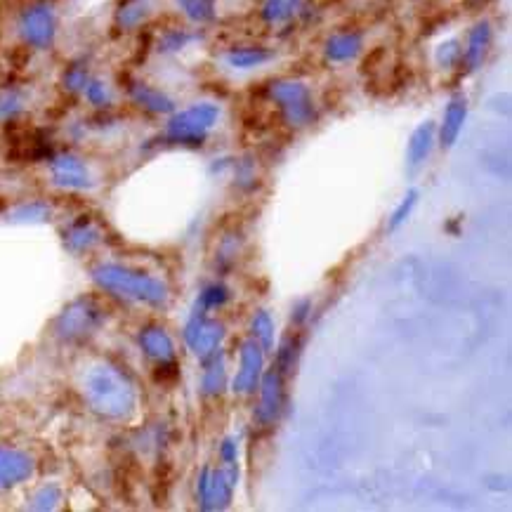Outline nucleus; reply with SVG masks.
<instances>
[{
    "instance_id": "0eeeda50",
    "label": "nucleus",
    "mask_w": 512,
    "mask_h": 512,
    "mask_svg": "<svg viewBox=\"0 0 512 512\" xmlns=\"http://www.w3.org/2000/svg\"><path fill=\"white\" fill-rule=\"evenodd\" d=\"M239 484V470L234 465H222L218 470L203 468L196 484V496L203 510H225Z\"/></svg>"
},
{
    "instance_id": "dca6fc26",
    "label": "nucleus",
    "mask_w": 512,
    "mask_h": 512,
    "mask_svg": "<svg viewBox=\"0 0 512 512\" xmlns=\"http://www.w3.org/2000/svg\"><path fill=\"white\" fill-rule=\"evenodd\" d=\"M465 121H468V100H465V95H454L446 104L444 109V118H442V126H439V144H442L444 149H451L454 144L458 142V137H461L463 128H465Z\"/></svg>"
},
{
    "instance_id": "393cba45",
    "label": "nucleus",
    "mask_w": 512,
    "mask_h": 512,
    "mask_svg": "<svg viewBox=\"0 0 512 512\" xmlns=\"http://www.w3.org/2000/svg\"><path fill=\"white\" fill-rule=\"evenodd\" d=\"M463 59V43L458 38H449V41H442L435 48V62L439 69L451 71L456 67H461Z\"/></svg>"
},
{
    "instance_id": "e433bc0d",
    "label": "nucleus",
    "mask_w": 512,
    "mask_h": 512,
    "mask_svg": "<svg viewBox=\"0 0 512 512\" xmlns=\"http://www.w3.org/2000/svg\"><path fill=\"white\" fill-rule=\"evenodd\" d=\"M310 312H312L310 300H300V303H295L293 314H291V326L303 328L307 324V319H310Z\"/></svg>"
},
{
    "instance_id": "f03ea898",
    "label": "nucleus",
    "mask_w": 512,
    "mask_h": 512,
    "mask_svg": "<svg viewBox=\"0 0 512 512\" xmlns=\"http://www.w3.org/2000/svg\"><path fill=\"white\" fill-rule=\"evenodd\" d=\"M93 281L104 293L114 295L123 303L144 305V307H166L170 291L166 281L142 269L118 265V262H102L93 267Z\"/></svg>"
},
{
    "instance_id": "f257e3e1",
    "label": "nucleus",
    "mask_w": 512,
    "mask_h": 512,
    "mask_svg": "<svg viewBox=\"0 0 512 512\" xmlns=\"http://www.w3.org/2000/svg\"><path fill=\"white\" fill-rule=\"evenodd\" d=\"M81 395L95 416L116 423L133 418L140 402L133 378L111 361H95L83 371Z\"/></svg>"
},
{
    "instance_id": "20e7f679",
    "label": "nucleus",
    "mask_w": 512,
    "mask_h": 512,
    "mask_svg": "<svg viewBox=\"0 0 512 512\" xmlns=\"http://www.w3.org/2000/svg\"><path fill=\"white\" fill-rule=\"evenodd\" d=\"M220 107L213 102H199L192 107L173 111L166 123V140L180 147H201L208 133L218 126Z\"/></svg>"
},
{
    "instance_id": "c9c22d12",
    "label": "nucleus",
    "mask_w": 512,
    "mask_h": 512,
    "mask_svg": "<svg viewBox=\"0 0 512 512\" xmlns=\"http://www.w3.org/2000/svg\"><path fill=\"white\" fill-rule=\"evenodd\" d=\"M220 461L222 465H234L239 463V444H236L234 437H227L220 446Z\"/></svg>"
},
{
    "instance_id": "1a4fd4ad",
    "label": "nucleus",
    "mask_w": 512,
    "mask_h": 512,
    "mask_svg": "<svg viewBox=\"0 0 512 512\" xmlns=\"http://www.w3.org/2000/svg\"><path fill=\"white\" fill-rule=\"evenodd\" d=\"M19 36L34 50H48L57 38V15L48 3H36L19 15Z\"/></svg>"
},
{
    "instance_id": "6e6552de",
    "label": "nucleus",
    "mask_w": 512,
    "mask_h": 512,
    "mask_svg": "<svg viewBox=\"0 0 512 512\" xmlns=\"http://www.w3.org/2000/svg\"><path fill=\"white\" fill-rule=\"evenodd\" d=\"M258 392L260 404L255 409L253 420L260 430H272L279 423L286 406V376L272 366L267 373H262Z\"/></svg>"
},
{
    "instance_id": "2f4dec72",
    "label": "nucleus",
    "mask_w": 512,
    "mask_h": 512,
    "mask_svg": "<svg viewBox=\"0 0 512 512\" xmlns=\"http://www.w3.org/2000/svg\"><path fill=\"white\" fill-rule=\"evenodd\" d=\"M62 501V489L57 484H43L41 489L31 496V508L34 510H55Z\"/></svg>"
},
{
    "instance_id": "aec40b11",
    "label": "nucleus",
    "mask_w": 512,
    "mask_h": 512,
    "mask_svg": "<svg viewBox=\"0 0 512 512\" xmlns=\"http://www.w3.org/2000/svg\"><path fill=\"white\" fill-rule=\"evenodd\" d=\"M203 376H201V392L203 397H220L222 390L227 387V369L222 354H213V357L201 361Z\"/></svg>"
},
{
    "instance_id": "2eb2a0df",
    "label": "nucleus",
    "mask_w": 512,
    "mask_h": 512,
    "mask_svg": "<svg viewBox=\"0 0 512 512\" xmlns=\"http://www.w3.org/2000/svg\"><path fill=\"white\" fill-rule=\"evenodd\" d=\"M64 248L74 255H83L102 241V229L97 227L95 220H90L88 215L71 222V225L64 229Z\"/></svg>"
},
{
    "instance_id": "7c9ffc66",
    "label": "nucleus",
    "mask_w": 512,
    "mask_h": 512,
    "mask_svg": "<svg viewBox=\"0 0 512 512\" xmlns=\"http://www.w3.org/2000/svg\"><path fill=\"white\" fill-rule=\"evenodd\" d=\"M196 38L199 36L189 34V31H185V29H173V31H168V34L161 36L159 50L163 52V55H173V52H180V50H185L187 45H192Z\"/></svg>"
},
{
    "instance_id": "7ed1b4c3",
    "label": "nucleus",
    "mask_w": 512,
    "mask_h": 512,
    "mask_svg": "<svg viewBox=\"0 0 512 512\" xmlns=\"http://www.w3.org/2000/svg\"><path fill=\"white\" fill-rule=\"evenodd\" d=\"M104 324H107V307L102 305V300L97 295H81L57 314L52 331L62 343L81 345L97 336Z\"/></svg>"
},
{
    "instance_id": "5701e85b",
    "label": "nucleus",
    "mask_w": 512,
    "mask_h": 512,
    "mask_svg": "<svg viewBox=\"0 0 512 512\" xmlns=\"http://www.w3.org/2000/svg\"><path fill=\"white\" fill-rule=\"evenodd\" d=\"M303 8L305 0H265V5H262V19L269 26H281L293 22Z\"/></svg>"
},
{
    "instance_id": "a878e982",
    "label": "nucleus",
    "mask_w": 512,
    "mask_h": 512,
    "mask_svg": "<svg viewBox=\"0 0 512 512\" xmlns=\"http://www.w3.org/2000/svg\"><path fill=\"white\" fill-rule=\"evenodd\" d=\"M227 303H229V288L225 284H220V281H213V284H208L199 293V298H196L194 305H199L201 310L206 312H213V310H220V307H225Z\"/></svg>"
},
{
    "instance_id": "39448f33",
    "label": "nucleus",
    "mask_w": 512,
    "mask_h": 512,
    "mask_svg": "<svg viewBox=\"0 0 512 512\" xmlns=\"http://www.w3.org/2000/svg\"><path fill=\"white\" fill-rule=\"evenodd\" d=\"M269 97H272V102L279 107L284 121L295 130L312 126V121L317 118L312 93L303 81H295V78H279V81L269 85Z\"/></svg>"
},
{
    "instance_id": "9d476101",
    "label": "nucleus",
    "mask_w": 512,
    "mask_h": 512,
    "mask_svg": "<svg viewBox=\"0 0 512 512\" xmlns=\"http://www.w3.org/2000/svg\"><path fill=\"white\" fill-rule=\"evenodd\" d=\"M140 350L156 366V371L163 376H177V350L175 340L170 338V333L159 324L144 326L137 336Z\"/></svg>"
},
{
    "instance_id": "6ab92c4d",
    "label": "nucleus",
    "mask_w": 512,
    "mask_h": 512,
    "mask_svg": "<svg viewBox=\"0 0 512 512\" xmlns=\"http://www.w3.org/2000/svg\"><path fill=\"white\" fill-rule=\"evenodd\" d=\"M130 97H133V102L137 107H142L144 111H149V114H173L175 111V102L173 97H168L163 90L154 88V85L149 83H142V81H135L130 85Z\"/></svg>"
},
{
    "instance_id": "4468645a",
    "label": "nucleus",
    "mask_w": 512,
    "mask_h": 512,
    "mask_svg": "<svg viewBox=\"0 0 512 512\" xmlns=\"http://www.w3.org/2000/svg\"><path fill=\"white\" fill-rule=\"evenodd\" d=\"M491 41H494V29H491L489 22H477L468 31V41L463 45V59L461 64L468 74L477 71L487 59L491 50Z\"/></svg>"
},
{
    "instance_id": "4be33fe9",
    "label": "nucleus",
    "mask_w": 512,
    "mask_h": 512,
    "mask_svg": "<svg viewBox=\"0 0 512 512\" xmlns=\"http://www.w3.org/2000/svg\"><path fill=\"white\" fill-rule=\"evenodd\" d=\"M274 52L267 48H232L225 52V64L236 71H251L258 67H265L267 62H272Z\"/></svg>"
},
{
    "instance_id": "c756f323",
    "label": "nucleus",
    "mask_w": 512,
    "mask_h": 512,
    "mask_svg": "<svg viewBox=\"0 0 512 512\" xmlns=\"http://www.w3.org/2000/svg\"><path fill=\"white\" fill-rule=\"evenodd\" d=\"M83 95H85V100H88V102L93 104V107H97V109L109 107V104L114 102V95H111V88H109L107 83L102 81V78H93V76H90V81L85 83V88H83Z\"/></svg>"
},
{
    "instance_id": "ddd939ff",
    "label": "nucleus",
    "mask_w": 512,
    "mask_h": 512,
    "mask_svg": "<svg viewBox=\"0 0 512 512\" xmlns=\"http://www.w3.org/2000/svg\"><path fill=\"white\" fill-rule=\"evenodd\" d=\"M36 463L26 451L0 446V489H15L34 477Z\"/></svg>"
},
{
    "instance_id": "f8f14e48",
    "label": "nucleus",
    "mask_w": 512,
    "mask_h": 512,
    "mask_svg": "<svg viewBox=\"0 0 512 512\" xmlns=\"http://www.w3.org/2000/svg\"><path fill=\"white\" fill-rule=\"evenodd\" d=\"M50 180L55 187L71 189V192H85L95 187L93 170L76 154H57L50 161Z\"/></svg>"
},
{
    "instance_id": "412c9836",
    "label": "nucleus",
    "mask_w": 512,
    "mask_h": 512,
    "mask_svg": "<svg viewBox=\"0 0 512 512\" xmlns=\"http://www.w3.org/2000/svg\"><path fill=\"white\" fill-rule=\"evenodd\" d=\"M303 347H305V338H303V333H300V328L288 331L286 336L281 338V343L277 347V364H274V369H279L284 376L293 373L295 364H298V359H300V352H303Z\"/></svg>"
},
{
    "instance_id": "9b49d317",
    "label": "nucleus",
    "mask_w": 512,
    "mask_h": 512,
    "mask_svg": "<svg viewBox=\"0 0 512 512\" xmlns=\"http://www.w3.org/2000/svg\"><path fill=\"white\" fill-rule=\"evenodd\" d=\"M262 373H265V350L258 340H244L239 350V369L234 376L232 390L241 397H251L258 392Z\"/></svg>"
},
{
    "instance_id": "f3484780",
    "label": "nucleus",
    "mask_w": 512,
    "mask_h": 512,
    "mask_svg": "<svg viewBox=\"0 0 512 512\" xmlns=\"http://www.w3.org/2000/svg\"><path fill=\"white\" fill-rule=\"evenodd\" d=\"M435 142H437L435 121H423L416 130H413L409 137V144H406V166H409V170H418L420 166H425V161L430 159L432 149H435Z\"/></svg>"
},
{
    "instance_id": "72a5a7b5",
    "label": "nucleus",
    "mask_w": 512,
    "mask_h": 512,
    "mask_svg": "<svg viewBox=\"0 0 512 512\" xmlns=\"http://www.w3.org/2000/svg\"><path fill=\"white\" fill-rule=\"evenodd\" d=\"M418 196H420L418 189H409V192H406L404 199L399 201V206L395 208V213H392V218H390V229H399V227L404 225L406 220L411 218L413 208H416V203H418Z\"/></svg>"
},
{
    "instance_id": "423d86ee",
    "label": "nucleus",
    "mask_w": 512,
    "mask_h": 512,
    "mask_svg": "<svg viewBox=\"0 0 512 512\" xmlns=\"http://www.w3.org/2000/svg\"><path fill=\"white\" fill-rule=\"evenodd\" d=\"M225 336V324L218 319H210V312L194 305V310L185 324V343L199 357V361H206L213 354H218Z\"/></svg>"
},
{
    "instance_id": "c85d7f7f",
    "label": "nucleus",
    "mask_w": 512,
    "mask_h": 512,
    "mask_svg": "<svg viewBox=\"0 0 512 512\" xmlns=\"http://www.w3.org/2000/svg\"><path fill=\"white\" fill-rule=\"evenodd\" d=\"M251 331H253V338L258 340L262 345V350H272L274 347V321L269 317V312L265 310H258L255 312V317L251 321Z\"/></svg>"
},
{
    "instance_id": "a211bd4d",
    "label": "nucleus",
    "mask_w": 512,
    "mask_h": 512,
    "mask_svg": "<svg viewBox=\"0 0 512 512\" xmlns=\"http://www.w3.org/2000/svg\"><path fill=\"white\" fill-rule=\"evenodd\" d=\"M361 48H364V36L359 31H340L324 43V57L331 64H347L359 57Z\"/></svg>"
},
{
    "instance_id": "bb28decb",
    "label": "nucleus",
    "mask_w": 512,
    "mask_h": 512,
    "mask_svg": "<svg viewBox=\"0 0 512 512\" xmlns=\"http://www.w3.org/2000/svg\"><path fill=\"white\" fill-rule=\"evenodd\" d=\"M177 8L194 24H208L215 17V0H177Z\"/></svg>"
},
{
    "instance_id": "f704fd0d",
    "label": "nucleus",
    "mask_w": 512,
    "mask_h": 512,
    "mask_svg": "<svg viewBox=\"0 0 512 512\" xmlns=\"http://www.w3.org/2000/svg\"><path fill=\"white\" fill-rule=\"evenodd\" d=\"M88 81H90V74L83 64H74V67L64 74V85H67V90H71V93H83L85 83Z\"/></svg>"
},
{
    "instance_id": "b1692460",
    "label": "nucleus",
    "mask_w": 512,
    "mask_h": 512,
    "mask_svg": "<svg viewBox=\"0 0 512 512\" xmlns=\"http://www.w3.org/2000/svg\"><path fill=\"white\" fill-rule=\"evenodd\" d=\"M152 8V0H128V3H123L121 10H118L116 22L121 29H135V26H140L144 19L152 15Z\"/></svg>"
},
{
    "instance_id": "cd10ccee",
    "label": "nucleus",
    "mask_w": 512,
    "mask_h": 512,
    "mask_svg": "<svg viewBox=\"0 0 512 512\" xmlns=\"http://www.w3.org/2000/svg\"><path fill=\"white\" fill-rule=\"evenodd\" d=\"M50 215H52V210H50L48 203L31 201V203H24V206H19L17 210H12L10 220L12 222H24V225H34V222L50 220Z\"/></svg>"
},
{
    "instance_id": "473e14b6",
    "label": "nucleus",
    "mask_w": 512,
    "mask_h": 512,
    "mask_svg": "<svg viewBox=\"0 0 512 512\" xmlns=\"http://www.w3.org/2000/svg\"><path fill=\"white\" fill-rule=\"evenodd\" d=\"M24 104L26 100L19 90H5V93L0 95V118H3V121L17 118L24 111Z\"/></svg>"
}]
</instances>
